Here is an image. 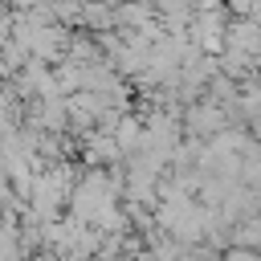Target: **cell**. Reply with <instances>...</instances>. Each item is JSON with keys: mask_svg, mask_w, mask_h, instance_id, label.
<instances>
[{"mask_svg": "<svg viewBox=\"0 0 261 261\" xmlns=\"http://www.w3.org/2000/svg\"><path fill=\"white\" fill-rule=\"evenodd\" d=\"M114 139H118V147H135V143L143 139V135H139V122H135V118H126V122L118 126V135H114Z\"/></svg>", "mask_w": 261, "mask_h": 261, "instance_id": "6da1fadb", "label": "cell"}, {"mask_svg": "<svg viewBox=\"0 0 261 261\" xmlns=\"http://www.w3.org/2000/svg\"><path fill=\"white\" fill-rule=\"evenodd\" d=\"M224 261H257V257H253V253H249V249H232V253H228V257H224Z\"/></svg>", "mask_w": 261, "mask_h": 261, "instance_id": "7a4b0ae2", "label": "cell"}]
</instances>
